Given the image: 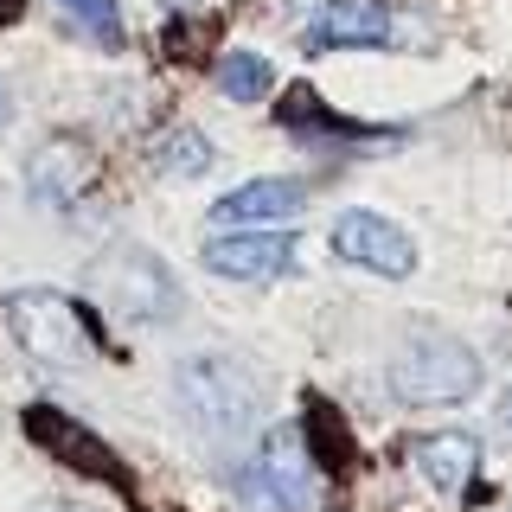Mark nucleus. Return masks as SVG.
Masks as SVG:
<instances>
[{
    "instance_id": "obj_1",
    "label": "nucleus",
    "mask_w": 512,
    "mask_h": 512,
    "mask_svg": "<svg viewBox=\"0 0 512 512\" xmlns=\"http://www.w3.org/2000/svg\"><path fill=\"white\" fill-rule=\"evenodd\" d=\"M173 391H180L186 423L199 429L205 442H244L256 429V410H263V391L237 359H218V352H199L173 372Z\"/></svg>"
},
{
    "instance_id": "obj_2",
    "label": "nucleus",
    "mask_w": 512,
    "mask_h": 512,
    "mask_svg": "<svg viewBox=\"0 0 512 512\" xmlns=\"http://www.w3.org/2000/svg\"><path fill=\"white\" fill-rule=\"evenodd\" d=\"M480 391V359L455 333H416L391 359V397L397 404H468Z\"/></svg>"
},
{
    "instance_id": "obj_3",
    "label": "nucleus",
    "mask_w": 512,
    "mask_h": 512,
    "mask_svg": "<svg viewBox=\"0 0 512 512\" xmlns=\"http://www.w3.org/2000/svg\"><path fill=\"white\" fill-rule=\"evenodd\" d=\"M237 487H244V500L256 512H314V455L301 442V423L269 429Z\"/></svg>"
},
{
    "instance_id": "obj_4",
    "label": "nucleus",
    "mask_w": 512,
    "mask_h": 512,
    "mask_svg": "<svg viewBox=\"0 0 512 512\" xmlns=\"http://www.w3.org/2000/svg\"><path fill=\"white\" fill-rule=\"evenodd\" d=\"M7 327H13V340H20L32 359H45V365H77L90 352V320L77 314L64 295H52V288L13 295L7 301Z\"/></svg>"
},
{
    "instance_id": "obj_5",
    "label": "nucleus",
    "mask_w": 512,
    "mask_h": 512,
    "mask_svg": "<svg viewBox=\"0 0 512 512\" xmlns=\"http://www.w3.org/2000/svg\"><path fill=\"white\" fill-rule=\"evenodd\" d=\"M90 288L109 301V308H122L135 320H173V314H180V288H173V276L154 263L148 250L103 256V263L90 269Z\"/></svg>"
},
{
    "instance_id": "obj_6",
    "label": "nucleus",
    "mask_w": 512,
    "mask_h": 512,
    "mask_svg": "<svg viewBox=\"0 0 512 512\" xmlns=\"http://www.w3.org/2000/svg\"><path fill=\"white\" fill-rule=\"evenodd\" d=\"M333 256L352 263V269H372V276H384V282H404L410 269H416L410 231H397L384 212H346V218H333Z\"/></svg>"
},
{
    "instance_id": "obj_7",
    "label": "nucleus",
    "mask_w": 512,
    "mask_h": 512,
    "mask_svg": "<svg viewBox=\"0 0 512 512\" xmlns=\"http://www.w3.org/2000/svg\"><path fill=\"white\" fill-rule=\"evenodd\" d=\"M26 436L39 442L52 461H64V468H77V474H90V480H109V487H122V493H128V468L116 461V448L96 442L90 429H84V423H71L64 410L32 404V410H26Z\"/></svg>"
},
{
    "instance_id": "obj_8",
    "label": "nucleus",
    "mask_w": 512,
    "mask_h": 512,
    "mask_svg": "<svg viewBox=\"0 0 512 512\" xmlns=\"http://www.w3.org/2000/svg\"><path fill=\"white\" fill-rule=\"evenodd\" d=\"M205 269H218V276H231V282H276V276L295 269V237L237 224V231H224V237L205 244Z\"/></svg>"
},
{
    "instance_id": "obj_9",
    "label": "nucleus",
    "mask_w": 512,
    "mask_h": 512,
    "mask_svg": "<svg viewBox=\"0 0 512 512\" xmlns=\"http://www.w3.org/2000/svg\"><path fill=\"white\" fill-rule=\"evenodd\" d=\"M391 0H327L308 26V52H352V45H391Z\"/></svg>"
},
{
    "instance_id": "obj_10",
    "label": "nucleus",
    "mask_w": 512,
    "mask_h": 512,
    "mask_svg": "<svg viewBox=\"0 0 512 512\" xmlns=\"http://www.w3.org/2000/svg\"><path fill=\"white\" fill-rule=\"evenodd\" d=\"M410 461H416V474H423L436 493L461 500V493L474 487V474H480V442L468 436V429H442V436H423V442H416Z\"/></svg>"
},
{
    "instance_id": "obj_11",
    "label": "nucleus",
    "mask_w": 512,
    "mask_h": 512,
    "mask_svg": "<svg viewBox=\"0 0 512 512\" xmlns=\"http://www.w3.org/2000/svg\"><path fill=\"white\" fill-rule=\"evenodd\" d=\"M301 205H308V186H301V180H250V186L224 192V199L212 205V218L237 231V224H276V218H295Z\"/></svg>"
},
{
    "instance_id": "obj_12",
    "label": "nucleus",
    "mask_w": 512,
    "mask_h": 512,
    "mask_svg": "<svg viewBox=\"0 0 512 512\" xmlns=\"http://www.w3.org/2000/svg\"><path fill=\"white\" fill-rule=\"evenodd\" d=\"M84 180H90V154L77 141H52V148L32 160V192L52 199V205H71L84 192Z\"/></svg>"
},
{
    "instance_id": "obj_13",
    "label": "nucleus",
    "mask_w": 512,
    "mask_h": 512,
    "mask_svg": "<svg viewBox=\"0 0 512 512\" xmlns=\"http://www.w3.org/2000/svg\"><path fill=\"white\" fill-rule=\"evenodd\" d=\"M301 442H308V455H314L327 474H346V461H352V442H346V423L333 416V404H320V397H308V423H301Z\"/></svg>"
},
{
    "instance_id": "obj_14",
    "label": "nucleus",
    "mask_w": 512,
    "mask_h": 512,
    "mask_svg": "<svg viewBox=\"0 0 512 512\" xmlns=\"http://www.w3.org/2000/svg\"><path fill=\"white\" fill-rule=\"evenodd\" d=\"M269 84H276L269 58H256V52H231V58H218V90L231 96V103H256V96H269Z\"/></svg>"
},
{
    "instance_id": "obj_15",
    "label": "nucleus",
    "mask_w": 512,
    "mask_h": 512,
    "mask_svg": "<svg viewBox=\"0 0 512 512\" xmlns=\"http://www.w3.org/2000/svg\"><path fill=\"white\" fill-rule=\"evenodd\" d=\"M154 167L167 173V180H192V173H205V167H212V141H205L199 128H173V135L160 141Z\"/></svg>"
},
{
    "instance_id": "obj_16",
    "label": "nucleus",
    "mask_w": 512,
    "mask_h": 512,
    "mask_svg": "<svg viewBox=\"0 0 512 512\" xmlns=\"http://www.w3.org/2000/svg\"><path fill=\"white\" fill-rule=\"evenodd\" d=\"M64 7L84 20L103 45H122V20H116V0H64Z\"/></svg>"
},
{
    "instance_id": "obj_17",
    "label": "nucleus",
    "mask_w": 512,
    "mask_h": 512,
    "mask_svg": "<svg viewBox=\"0 0 512 512\" xmlns=\"http://www.w3.org/2000/svg\"><path fill=\"white\" fill-rule=\"evenodd\" d=\"M500 429H506V436H512V391L500 397Z\"/></svg>"
},
{
    "instance_id": "obj_18",
    "label": "nucleus",
    "mask_w": 512,
    "mask_h": 512,
    "mask_svg": "<svg viewBox=\"0 0 512 512\" xmlns=\"http://www.w3.org/2000/svg\"><path fill=\"white\" fill-rule=\"evenodd\" d=\"M7 20H20V0H0V26Z\"/></svg>"
},
{
    "instance_id": "obj_19",
    "label": "nucleus",
    "mask_w": 512,
    "mask_h": 512,
    "mask_svg": "<svg viewBox=\"0 0 512 512\" xmlns=\"http://www.w3.org/2000/svg\"><path fill=\"white\" fill-rule=\"evenodd\" d=\"M0 122H7V103H0Z\"/></svg>"
}]
</instances>
